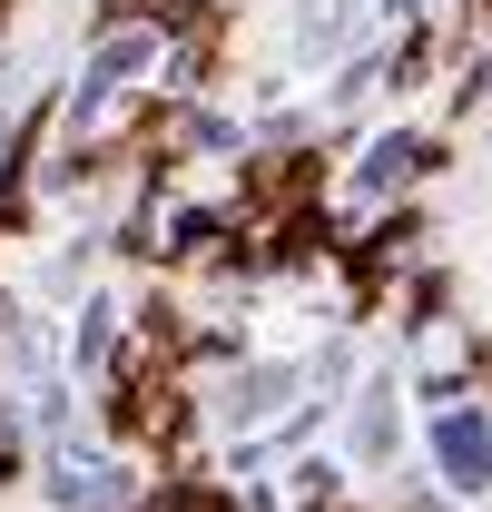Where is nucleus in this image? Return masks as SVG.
Listing matches in <instances>:
<instances>
[{
    "label": "nucleus",
    "instance_id": "nucleus-1",
    "mask_svg": "<svg viewBox=\"0 0 492 512\" xmlns=\"http://www.w3.org/2000/svg\"><path fill=\"white\" fill-rule=\"evenodd\" d=\"M433 453L453 463V483H463V493H473V483H492V434H483V414H443Z\"/></svg>",
    "mask_w": 492,
    "mask_h": 512
}]
</instances>
